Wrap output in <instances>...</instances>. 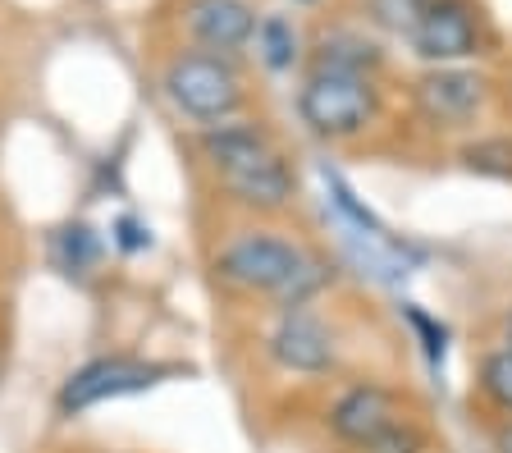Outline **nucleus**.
<instances>
[{"instance_id":"18","label":"nucleus","mask_w":512,"mask_h":453,"mask_svg":"<svg viewBox=\"0 0 512 453\" xmlns=\"http://www.w3.org/2000/svg\"><path fill=\"white\" fill-rule=\"evenodd\" d=\"M426 449H430L426 431H421L412 417H403V421H394L389 431L375 435V440H366L357 453H426Z\"/></svg>"},{"instance_id":"16","label":"nucleus","mask_w":512,"mask_h":453,"mask_svg":"<svg viewBox=\"0 0 512 453\" xmlns=\"http://www.w3.org/2000/svg\"><path fill=\"white\" fill-rule=\"evenodd\" d=\"M430 10V0H366V14L380 23L384 33H403L412 37L421 14Z\"/></svg>"},{"instance_id":"19","label":"nucleus","mask_w":512,"mask_h":453,"mask_svg":"<svg viewBox=\"0 0 512 453\" xmlns=\"http://www.w3.org/2000/svg\"><path fill=\"white\" fill-rule=\"evenodd\" d=\"M115 243L124 252H142V248H151V229L142 225V220H133V216H119L115 220Z\"/></svg>"},{"instance_id":"6","label":"nucleus","mask_w":512,"mask_h":453,"mask_svg":"<svg viewBox=\"0 0 512 453\" xmlns=\"http://www.w3.org/2000/svg\"><path fill=\"white\" fill-rule=\"evenodd\" d=\"M407 42L426 65H467L480 55V19L467 0H430Z\"/></svg>"},{"instance_id":"22","label":"nucleus","mask_w":512,"mask_h":453,"mask_svg":"<svg viewBox=\"0 0 512 453\" xmlns=\"http://www.w3.org/2000/svg\"><path fill=\"white\" fill-rule=\"evenodd\" d=\"M508 348H512V312H508Z\"/></svg>"},{"instance_id":"21","label":"nucleus","mask_w":512,"mask_h":453,"mask_svg":"<svg viewBox=\"0 0 512 453\" xmlns=\"http://www.w3.org/2000/svg\"><path fill=\"white\" fill-rule=\"evenodd\" d=\"M0 376H5V302H0Z\"/></svg>"},{"instance_id":"14","label":"nucleus","mask_w":512,"mask_h":453,"mask_svg":"<svg viewBox=\"0 0 512 453\" xmlns=\"http://www.w3.org/2000/svg\"><path fill=\"white\" fill-rule=\"evenodd\" d=\"M480 394L494 403L499 412L512 417V348H494L480 357Z\"/></svg>"},{"instance_id":"13","label":"nucleus","mask_w":512,"mask_h":453,"mask_svg":"<svg viewBox=\"0 0 512 453\" xmlns=\"http://www.w3.org/2000/svg\"><path fill=\"white\" fill-rule=\"evenodd\" d=\"M256 55H261V65L275 69V74H284V69L298 65V55H302V37L298 28L284 19V14H266V19L256 23Z\"/></svg>"},{"instance_id":"12","label":"nucleus","mask_w":512,"mask_h":453,"mask_svg":"<svg viewBox=\"0 0 512 453\" xmlns=\"http://www.w3.org/2000/svg\"><path fill=\"white\" fill-rule=\"evenodd\" d=\"M380 60H384V55H380V46H375L371 37L339 28V33H325V37L316 42V55H311V69H330V74L375 78Z\"/></svg>"},{"instance_id":"2","label":"nucleus","mask_w":512,"mask_h":453,"mask_svg":"<svg viewBox=\"0 0 512 453\" xmlns=\"http://www.w3.org/2000/svg\"><path fill=\"white\" fill-rule=\"evenodd\" d=\"M298 115H302V124L325 142L357 138V133H366L375 124V115H380L375 78L311 69L307 83L298 87Z\"/></svg>"},{"instance_id":"8","label":"nucleus","mask_w":512,"mask_h":453,"mask_svg":"<svg viewBox=\"0 0 512 453\" xmlns=\"http://www.w3.org/2000/svg\"><path fill=\"white\" fill-rule=\"evenodd\" d=\"M252 0H188L183 5V33L197 42V51H215L234 60L256 37Z\"/></svg>"},{"instance_id":"1","label":"nucleus","mask_w":512,"mask_h":453,"mask_svg":"<svg viewBox=\"0 0 512 453\" xmlns=\"http://www.w3.org/2000/svg\"><path fill=\"white\" fill-rule=\"evenodd\" d=\"M160 92H165V101H170L188 124H197V129L238 119V110H243V101H247L243 74L234 69L229 55H215V51L174 55L170 65H165V74H160Z\"/></svg>"},{"instance_id":"17","label":"nucleus","mask_w":512,"mask_h":453,"mask_svg":"<svg viewBox=\"0 0 512 453\" xmlns=\"http://www.w3.org/2000/svg\"><path fill=\"white\" fill-rule=\"evenodd\" d=\"M325 188H330L334 206H339L343 216H348V225L357 229V234H366V238H389V234H384V225H380V220H375L371 211H366V206L357 202V193H352V188L343 184V179H339V174H334V170H325Z\"/></svg>"},{"instance_id":"9","label":"nucleus","mask_w":512,"mask_h":453,"mask_svg":"<svg viewBox=\"0 0 512 453\" xmlns=\"http://www.w3.org/2000/svg\"><path fill=\"white\" fill-rule=\"evenodd\" d=\"M394 421H403V399H398L394 389L371 385V380L343 389L339 399L330 403V431L339 435L343 444H352V449H362L366 440L389 431Z\"/></svg>"},{"instance_id":"10","label":"nucleus","mask_w":512,"mask_h":453,"mask_svg":"<svg viewBox=\"0 0 512 453\" xmlns=\"http://www.w3.org/2000/svg\"><path fill=\"white\" fill-rule=\"evenodd\" d=\"M215 184H220V193L234 206L256 211V216H275V211H284V206L298 197V179L288 170L284 151H270L266 161L243 165V170H234V174H215Z\"/></svg>"},{"instance_id":"7","label":"nucleus","mask_w":512,"mask_h":453,"mask_svg":"<svg viewBox=\"0 0 512 453\" xmlns=\"http://www.w3.org/2000/svg\"><path fill=\"white\" fill-rule=\"evenodd\" d=\"M266 353L275 357V367L293 371V376H325L339 362L330 325L320 316H311L307 307L302 312H279L275 330L266 339Z\"/></svg>"},{"instance_id":"5","label":"nucleus","mask_w":512,"mask_h":453,"mask_svg":"<svg viewBox=\"0 0 512 453\" xmlns=\"http://www.w3.org/2000/svg\"><path fill=\"white\" fill-rule=\"evenodd\" d=\"M412 101L435 129H471L490 106V78L471 65H430L412 83Z\"/></svg>"},{"instance_id":"4","label":"nucleus","mask_w":512,"mask_h":453,"mask_svg":"<svg viewBox=\"0 0 512 453\" xmlns=\"http://www.w3.org/2000/svg\"><path fill=\"white\" fill-rule=\"evenodd\" d=\"M165 376H174V367L165 362H147V357H92L78 371H69L55 394V412L60 417H83L87 408H101L110 399H124V394H142V389L160 385Z\"/></svg>"},{"instance_id":"3","label":"nucleus","mask_w":512,"mask_h":453,"mask_svg":"<svg viewBox=\"0 0 512 453\" xmlns=\"http://www.w3.org/2000/svg\"><path fill=\"white\" fill-rule=\"evenodd\" d=\"M302 266H307V252L293 238L270 234V229H247L211 257V270L220 284H229L238 293H266V298H279L284 284Z\"/></svg>"},{"instance_id":"11","label":"nucleus","mask_w":512,"mask_h":453,"mask_svg":"<svg viewBox=\"0 0 512 453\" xmlns=\"http://www.w3.org/2000/svg\"><path fill=\"white\" fill-rule=\"evenodd\" d=\"M197 147H202L206 165H211L215 174H234V170H243V165L266 161L270 151H279L275 138H270L261 124H252V119H229V124H211V129H202Z\"/></svg>"},{"instance_id":"20","label":"nucleus","mask_w":512,"mask_h":453,"mask_svg":"<svg viewBox=\"0 0 512 453\" xmlns=\"http://www.w3.org/2000/svg\"><path fill=\"white\" fill-rule=\"evenodd\" d=\"M494 444H499V453H512V421L499 431V440H494Z\"/></svg>"},{"instance_id":"15","label":"nucleus","mask_w":512,"mask_h":453,"mask_svg":"<svg viewBox=\"0 0 512 453\" xmlns=\"http://www.w3.org/2000/svg\"><path fill=\"white\" fill-rule=\"evenodd\" d=\"M96 257H101V243H96V234L87 225H69L60 229V238H55V261H60L69 275H83V270L96 266Z\"/></svg>"}]
</instances>
